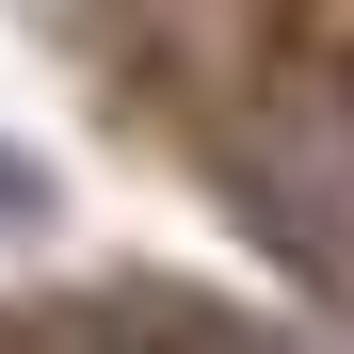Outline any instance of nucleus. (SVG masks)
Returning <instances> with one entry per match:
<instances>
[{
    "instance_id": "obj_1",
    "label": "nucleus",
    "mask_w": 354,
    "mask_h": 354,
    "mask_svg": "<svg viewBox=\"0 0 354 354\" xmlns=\"http://www.w3.org/2000/svg\"><path fill=\"white\" fill-rule=\"evenodd\" d=\"M113 354H258V338H225V322H161V306H145V322H113Z\"/></svg>"
},
{
    "instance_id": "obj_2",
    "label": "nucleus",
    "mask_w": 354,
    "mask_h": 354,
    "mask_svg": "<svg viewBox=\"0 0 354 354\" xmlns=\"http://www.w3.org/2000/svg\"><path fill=\"white\" fill-rule=\"evenodd\" d=\"M0 225H48V177H17V145H0Z\"/></svg>"
}]
</instances>
